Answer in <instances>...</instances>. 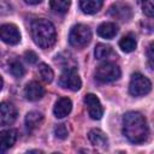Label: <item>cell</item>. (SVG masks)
<instances>
[{
	"label": "cell",
	"instance_id": "cell-1",
	"mask_svg": "<svg viewBox=\"0 0 154 154\" xmlns=\"http://www.w3.org/2000/svg\"><path fill=\"white\" fill-rule=\"evenodd\" d=\"M123 134L132 143H141L148 137L146 118L138 112H128L123 117Z\"/></svg>",
	"mask_w": 154,
	"mask_h": 154
},
{
	"label": "cell",
	"instance_id": "cell-2",
	"mask_svg": "<svg viewBox=\"0 0 154 154\" xmlns=\"http://www.w3.org/2000/svg\"><path fill=\"white\" fill-rule=\"evenodd\" d=\"M31 36L34 42L43 49L51 48L57 41V31L54 25L45 18L36 19L32 22Z\"/></svg>",
	"mask_w": 154,
	"mask_h": 154
},
{
	"label": "cell",
	"instance_id": "cell-3",
	"mask_svg": "<svg viewBox=\"0 0 154 154\" xmlns=\"http://www.w3.org/2000/svg\"><path fill=\"white\" fill-rule=\"evenodd\" d=\"M91 40V31L89 26L84 24H76L71 28L69 35V42L72 47L83 48Z\"/></svg>",
	"mask_w": 154,
	"mask_h": 154
},
{
	"label": "cell",
	"instance_id": "cell-4",
	"mask_svg": "<svg viewBox=\"0 0 154 154\" xmlns=\"http://www.w3.org/2000/svg\"><path fill=\"white\" fill-rule=\"evenodd\" d=\"M120 69L114 63H103L96 67L95 78L101 83L114 82L120 77Z\"/></svg>",
	"mask_w": 154,
	"mask_h": 154
},
{
	"label": "cell",
	"instance_id": "cell-5",
	"mask_svg": "<svg viewBox=\"0 0 154 154\" xmlns=\"http://www.w3.org/2000/svg\"><path fill=\"white\" fill-rule=\"evenodd\" d=\"M152 90L150 81L142 73H134L129 83V91L132 96H143Z\"/></svg>",
	"mask_w": 154,
	"mask_h": 154
},
{
	"label": "cell",
	"instance_id": "cell-6",
	"mask_svg": "<svg viewBox=\"0 0 154 154\" xmlns=\"http://www.w3.org/2000/svg\"><path fill=\"white\" fill-rule=\"evenodd\" d=\"M59 85L72 91H77L82 87V81L77 73L76 67H67L63 71L59 77Z\"/></svg>",
	"mask_w": 154,
	"mask_h": 154
},
{
	"label": "cell",
	"instance_id": "cell-7",
	"mask_svg": "<svg viewBox=\"0 0 154 154\" xmlns=\"http://www.w3.org/2000/svg\"><path fill=\"white\" fill-rule=\"evenodd\" d=\"M84 103L88 108V113L91 119H95V120L101 119V117L103 114V108H102V105L96 95L87 94L84 96Z\"/></svg>",
	"mask_w": 154,
	"mask_h": 154
},
{
	"label": "cell",
	"instance_id": "cell-8",
	"mask_svg": "<svg viewBox=\"0 0 154 154\" xmlns=\"http://www.w3.org/2000/svg\"><path fill=\"white\" fill-rule=\"evenodd\" d=\"M0 37L7 45H17L20 41V32L14 24H2L0 28Z\"/></svg>",
	"mask_w": 154,
	"mask_h": 154
},
{
	"label": "cell",
	"instance_id": "cell-9",
	"mask_svg": "<svg viewBox=\"0 0 154 154\" xmlns=\"http://www.w3.org/2000/svg\"><path fill=\"white\" fill-rule=\"evenodd\" d=\"M108 14L112 18H116L119 20H129L132 17V10L128 4L116 2L108 8Z\"/></svg>",
	"mask_w": 154,
	"mask_h": 154
},
{
	"label": "cell",
	"instance_id": "cell-10",
	"mask_svg": "<svg viewBox=\"0 0 154 154\" xmlns=\"http://www.w3.org/2000/svg\"><path fill=\"white\" fill-rule=\"evenodd\" d=\"M17 118V108L11 102H2L0 106V123L2 126L12 124Z\"/></svg>",
	"mask_w": 154,
	"mask_h": 154
},
{
	"label": "cell",
	"instance_id": "cell-11",
	"mask_svg": "<svg viewBox=\"0 0 154 154\" xmlns=\"http://www.w3.org/2000/svg\"><path fill=\"white\" fill-rule=\"evenodd\" d=\"M43 95H45V89L37 82H30L24 88V96L29 101H37Z\"/></svg>",
	"mask_w": 154,
	"mask_h": 154
},
{
	"label": "cell",
	"instance_id": "cell-12",
	"mask_svg": "<svg viewBox=\"0 0 154 154\" xmlns=\"http://www.w3.org/2000/svg\"><path fill=\"white\" fill-rule=\"evenodd\" d=\"M17 141V131L14 129L4 130L0 134V152L5 153L10 149Z\"/></svg>",
	"mask_w": 154,
	"mask_h": 154
},
{
	"label": "cell",
	"instance_id": "cell-13",
	"mask_svg": "<svg viewBox=\"0 0 154 154\" xmlns=\"http://www.w3.org/2000/svg\"><path fill=\"white\" fill-rule=\"evenodd\" d=\"M72 109V102L69 97H60L53 108V113L57 118H64L66 117Z\"/></svg>",
	"mask_w": 154,
	"mask_h": 154
},
{
	"label": "cell",
	"instance_id": "cell-14",
	"mask_svg": "<svg viewBox=\"0 0 154 154\" xmlns=\"http://www.w3.org/2000/svg\"><path fill=\"white\" fill-rule=\"evenodd\" d=\"M88 138H89L90 143L95 147H106L108 143L106 135L99 129H91L88 134Z\"/></svg>",
	"mask_w": 154,
	"mask_h": 154
},
{
	"label": "cell",
	"instance_id": "cell-15",
	"mask_svg": "<svg viewBox=\"0 0 154 154\" xmlns=\"http://www.w3.org/2000/svg\"><path fill=\"white\" fill-rule=\"evenodd\" d=\"M103 0H81V10L87 14H94L102 7Z\"/></svg>",
	"mask_w": 154,
	"mask_h": 154
},
{
	"label": "cell",
	"instance_id": "cell-16",
	"mask_svg": "<svg viewBox=\"0 0 154 154\" xmlns=\"http://www.w3.org/2000/svg\"><path fill=\"white\" fill-rule=\"evenodd\" d=\"M97 34L99 36L103 38H113L118 34V26L114 23H102L97 28Z\"/></svg>",
	"mask_w": 154,
	"mask_h": 154
},
{
	"label": "cell",
	"instance_id": "cell-17",
	"mask_svg": "<svg viewBox=\"0 0 154 154\" xmlns=\"http://www.w3.org/2000/svg\"><path fill=\"white\" fill-rule=\"evenodd\" d=\"M43 120V116L42 113L37 112V111H31L25 116V125L28 128V130H34L36 128L40 126V124Z\"/></svg>",
	"mask_w": 154,
	"mask_h": 154
},
{
	"label": "cell",
	"instance_id": "cell-18",
	"mask_svg": "<svg viewBox=\"0 0 154 154\" xmlns=\"http://www.w3.org/2000/svg\"><path fill=\"white\" fill-rule=\"evenodd\" d=\"M136 45H137V42H136V37L134 34H128V35L123 36L119 41V47L125 53H130V52L135 51Z\"/></svg>",
	"mask_w": 154,
	"mask_h": 154
},
{
	"label": "cell",
	"instance_id": "cell-19",
	"mask_svg": "<svg viewBox=\"0 0 154 154\" xmlns=\"http://www.w3.org/2000/svg\"><path fill=\"white\" fill-rule=\"evenodd\" d=\"M94 54H95V58H96V59L103 60V59L109 58V57L113 54V49H112V47L108 46V45L99 43V45H96V47H95Z\"/></svg>",
	"mask_w": 154,
	"mask_h": 154
},
{
	"label": "cell",
	"instance_id": "cell-20",
	"mask_svg": "<svg viewBox=\"0 0 154 154\" xmlns=\"http://www.w3.org/2000/svg\"><path fill=\"white\" fill-rule=\"evenodd\" d=\"M37 73H38L40 78H41L43 82H46V83H51V82L53 81L54 72H53V70H52L47 64H45V63H42V64L38 65Z\"/></svg>",
	"mask_w": 154,
	"mask_h": 154
},
{
	"label": "cell",
	"instance_id": "cell-21",
	"mask_svg": "<svg viewBox=\"0 0 154 154\" xmlns=\"http://www.w3.org/2000/svg\"><path fill=\"white\" fill-rule=\"evenodd\" d=\"M71 0H49L51 8L57 13H65L70 7Z\"/></svg>",
	"mask_w": 154,
	"mask_h": 154
},
{
	"label": "cell",
	"instance_id": "cell-22",
	"mask_svg": "<svg viewBox=\"0 0 154 154\" xmlns=\"http://www.w3.org/2000/svg\"><path fill=\"white\" fill-rule=\"evenodd\" d=\"M8 67H10V72L12 76L17 77V78H20L23 77L25 70H24V66L22 65V63L17 59H13L11 61H8Z\"/></svg>",
	"mask_w": 154,
	"mask_h": 154
},
{
	"label": "cell",
	"instance_id": "cell-23",
	"mask_svg": "<svg viewBox=\"0 0 154 154\" xmlns=\"http://www.w3.org/2000/svg\"><path fill=\"white\" fill-rule=\"evenodd\" d=\"M142 11L149 17H154V0H140Z\"/></svg>",
	"mask_w": 154,
	"mask_h": 154
},
{
	"label": "cell",
	"instance_id": "cell-24",
	"mask_svg": "<svg viewBox=\"0 0 154 154\" xmlns=\"http://www.w3.org/2000/svg\"><path fill=\"white\" fill-rule=\"evenodd\" d=\"M54 135L59 140H65L69 136V130H67L66 125L65 124H58L54 128Z\"/></svg>",
	"mask_w": 154,
	"mask_h": 154
},
{
	"label": "cell",
	"instance_id": "cell-25",
	"mask_svg": "<svg viewBox=\"0 0 154 154\" xmlns=\"http://www.w3.org/2000/svg\"><path fill=\"white\" fill-rule=\"evenodd\" d=\"M147 60H148V65L152 69H154V41L150 42L147 48Z\"/></svg>",
	"mask_w": 154,
	"mask_h": 154
},
{
	"label": "cell",
	"instance_id": "cell-26",
	"mask_svg": "<svg viewBox=\"0 0 154 154\" xmlns=\"http://www.w3.org/2000/svg\"><path fill=\"white\" fill-rule=\"evenodd\" d=\"M37 54L34 52V51H26L24 53V59L29 63V64H35L37 61Z\"/></svg>",
	"mask_w": 154,
	"mask_h": 154
},
{
	"label": "cell",
	"instance_id": "cell-27",
	"mask_svg": "<svg viewBox=\"0 0 154 154\" xmlns=\"http://www.w3.org/2000/svg\"><path fill=\"white\" fill-rule=\"evenodd\" d=\"M42 0H25V2L30 4V5H36V4H40Z\"/></svg>",
	"mask_w": 154,
	"mask_h": 154
},
{
	"label": "cell",
	"instance_id": "cell-28",
	"mask_svg": "<svg viewBox=\"0 0 154 154\" xmlns=\"http://www.w3.org/2000/svg\"><path fill=\"white\" fill-rule=\"evenodd\" d=\"M29 153H42V150H29Z\"/></svg>",
	"mask_w": 154,
	"mask_h": 154
}]
</instances>
